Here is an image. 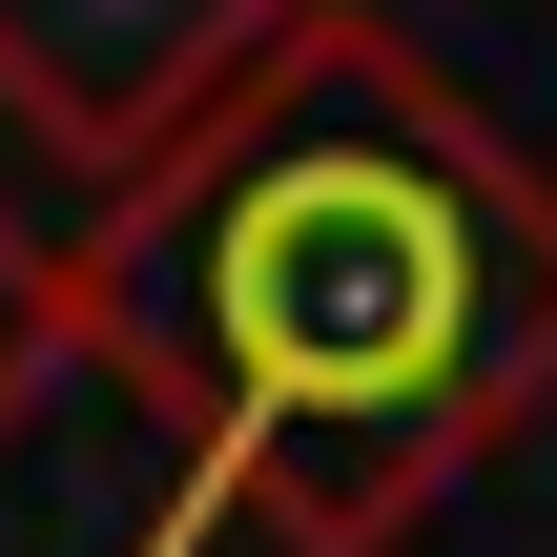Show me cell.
Here are the masks:
<instances>
[{"mask_svg":"<svg viewBox=\"0 0 557 557\" xmlns=\"http://www.w3.org/2000/svg\"><path fill=\"white\" fill-rule=\"evenodd\" d=\"M269 41L289 0H0V124L62 145L83 186H145Z\"/></svg>","mask_w":557,"mask_h":557,"instance_id":"2","label":"cell"},{"mask_svg":"<svg viewBox=\"0 0 557 557\" xmlns=\"http://www.w3.org/2000/svg\"><path fill=\"white\" fill-rule=\"evenodd\" d=\"M83 372L165 434L124 557H393L557 413V165L372 0L289 41L62 248Z\"/></svg>","mask_w":557,"mask_h":557,"instance_id":"1","label":"cell"},{"mask_svg":"<svg viewBox=\"0 0 557 557\" xmlns=\"http://www.w3.org/2000/svg\"><path fill=\"white\" fill-rule=\"evenodd\" d=\"M62 372H83V331H62V248H41V227L0 207V434H21V413H41Z\"/></svg>","mask_w":557,"mask_h":557,"instance_id":"3","label":"cell"}]
</instances>
